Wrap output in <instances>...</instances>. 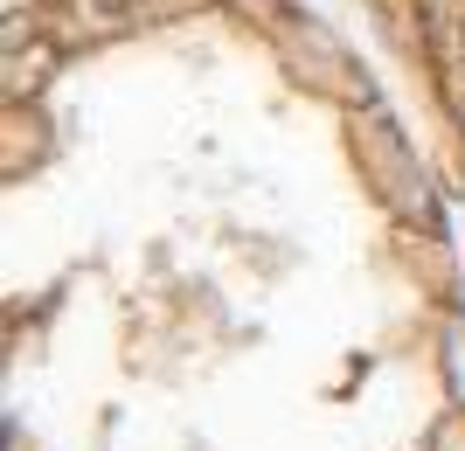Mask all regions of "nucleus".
Returning <instances> with one entry per match:
<instances>
[{"label":"nucleus","instance_id":"obj_1","mask_svg":"<svg viewBox=\"0 0 465 451\" xmlns=\"http://www.w3.org/2000/svg\"><path fill=\"white\" fill-rule=\"evenodd\" d=\"M104 7H118V0H104Z\"/></svg>","mask_w":465,"mask_h":451}]
</instances>
